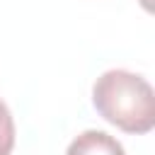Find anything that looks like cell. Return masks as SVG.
I'll list each match as a JSON object with an SVG mask.
<instances>
[{"label": "cell", "mask_w": 155, "mask_h": 155, "mask_svg": "<svg viewBox=\"0 0 155 155\" xmlns=\"http://www.w3.org/2000/svg\"><path fill=\"white\" fill-rule=\"evenodd\" d=\"M92 104L104 121L124 133L143 136L155 126V94L143 75L131 70H107L92 85Z\"/></svg>", "instance_id": "cell-1"}, {"label": "cell", "mask_w": 155, "mask_h": 155, "mask_svg": "<svg viewBox=\"0 0 155 155\" xmlns=\"http://www.w3.org/2000/svg\"><path fill=\"white\" fill-rule=\"evenodd\" d=\"M65 155H126V153L114 136H109L107 131L90 128L70 140Z\"/></svg>", "instance_id": "cell-2"}, {"label": "cell", "mask_w": 155, "mask_h": 155, "mask_svg": "<svg viewBox=\"0 0 155 155\" xmlns=\"http://www.w3.org/2000/svg\"><path fill=\"white\" fill-rule=\"evenodd\" d=\"M15 148V121L7 104L0 99V155H10Z\"/></svg>", "instance_id": "cell-3"}, {"label": "cell", "mask_w": 155, "mask_h": 155, "mask_svg": "<svg viewBox=\"0 0 155 155\" xmlns=\"http://www.w3.org/2000/svg\"><path fill=\"white\" fill-rule=\"evenodd\" d=\"M140 2H143V7H145V10H148V12H150V10H153V5H150V0H140Z\"/></svg>", "instance_id": "cell-4"}]
</instances>
